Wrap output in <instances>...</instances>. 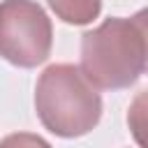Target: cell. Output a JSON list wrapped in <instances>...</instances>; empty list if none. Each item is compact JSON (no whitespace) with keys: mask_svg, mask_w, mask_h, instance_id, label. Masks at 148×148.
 <instances>
[{"mask_svg":"<svg viewBox=\"0 0 148 148\" xmlns=\"http://www.w3.org/2000/svg\"><path fill=\"white\" fill-rule=\"evenodd\" d=\"M146 69V12L106 18L81 37V74L102 90L130 88Z\"/></svg>","mask_w":148,"mask_h":148,"instance_id":"6da1fadb","label":"cell"},{"mask_svg":"<svg viewBox=\"0 0 148 148\" xmlns=\"http://www.w3.org/2000/svg\"><path fill=\"white\" fill-rule=\"evenodd\" d=\"M42 125L62 139L88 134L102 116V97L79 67L58 62L42 72L35 88Z\"/></svg>","mask_w":148,"mask_h":148,"instance_id":"7a4b0ae2","label":"cell"},{"mask_svg":"<svg viewBox=\"0 0 148 148\" xmlns=\"http://www.w3.org/2000/svg\"><path fill=\"white\" fill-rule=\"evenodd\" d=\"M53 44V28L35 0L0 2V56L16 67L42 65Z\"/></svg>","mask_w":148,"mask_h":148,"instance_id":"3957f363","label":"cell"},{"mask_svg":"<svg viewBox=\"0 0 148 148\" xmlns=\"http://www.w3.org/2000/svg\"><path fill=\"white\" fill-rule=\"evenodd\" d=\"M58 18L72 25H86L99 16L102 0H46Z\"/></svg>","mask_w":148,"mask_h":148,"instance_id":"277c9868","label":"cell"},{"mask_svg":"<svg viewBox=\"0 0 148 148\" xmlns=\"http://www.w3.org/2000/svg\"><path fill=\"white\" fill-rule=\"evenodd\" d=\"M0 148H51L42 136L30 134V132H18V134H9L0 141Z\"/></svg>","mask_w":148,"mask_h":148,"instance_id":"5b68a950","label":"cell"}]
</instances>
